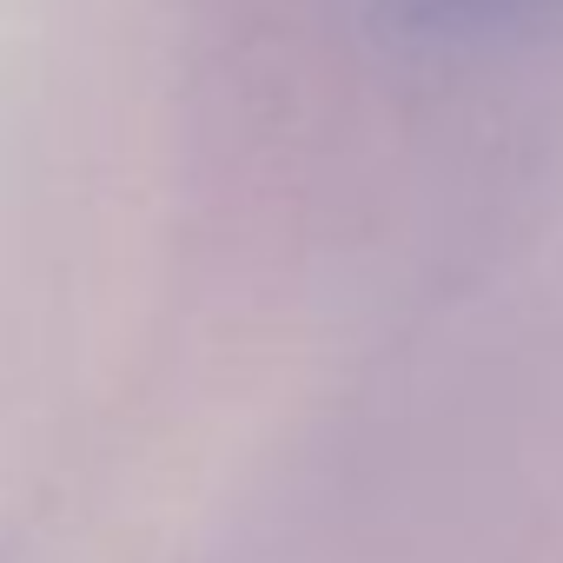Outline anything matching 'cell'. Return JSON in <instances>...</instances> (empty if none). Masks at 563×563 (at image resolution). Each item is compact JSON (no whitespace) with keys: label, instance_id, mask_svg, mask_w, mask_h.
<instances>
[{"label":"cell","instance_id":"cell-1","mask_svg":"<svg viewBox=\"0 0 563 563\" xmlns=\"http://www.w3.org/2000/svg\"><path fill=\"white\" fill-rule=\"evenodd\" d=\"M372 8L411 41H490L530 21H556L563 0H372Z\"/></svg>","mask_w":563,"mask_h":563}]
</instances>
